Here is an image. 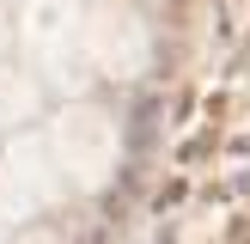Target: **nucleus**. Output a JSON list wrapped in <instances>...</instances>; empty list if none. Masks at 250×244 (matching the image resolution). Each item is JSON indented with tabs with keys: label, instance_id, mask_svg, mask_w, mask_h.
<instances>
[{
	"label": "nucleus",
	"instance_id": "nucleus-1",
	"mask_svg": "<svg viewBox=\"0 0 250 244\" xmlns=\"http://www.w3.org/2000/svg\"><path fill=\"white\" fill-rule=\"evenodd\" d=\"M55 153H61V165H67V177L80 189H98L110 177V165H116V128L98 110H73L55 128Z\"/></svg>",
	"mask_w": 250,
	"mask_h": 244
},
{
	"label": "nucleus",
	"instance_id": "nucleus-2",
	"mask_svg": "<svg viewBox=\"0 0 250 244\" xmlns=\"http://www.w3.org/2000/svg\"><path fill=\"white\" fill-rule=\"evenodd\" d=\"M49 195H55V177H49V165H43V146H37V141L12 146L6 171H0V202L19 207V220H24V214H37Z\"/></svg>",
	"mask_w": 250,
	"mask_h": 244
},
{
	"label": "nucleus",
	"instance_id": "nucleus-3",
	"mask_svg": "<svg viewBox=\"0 0 250 244\" xmlns=\"http://www.w3.org/2000/svg\"><path fill=\"white\" fill-rule=\"evenodd\" d=\"M31 110H37V92L19 73H0V116H31Z\"/></svg>",
	"mask_w": 250,
	"mask_h": 244
},
{
	"label": "nucleus",
	"instance_id": "nucleus-4",
	"mask_svg": "<svg viewBox=\"0 0 250 244\" xmlns=\"http://www.w3.org/2000/svg\"><path fill=\"white\" fill-rule=\"evenodd\" d=\"M19 244H55V238H49V232H24Z\"/></svg>",
	"mask_w": 250,
	"mask_h": 244
}]
</instances>
